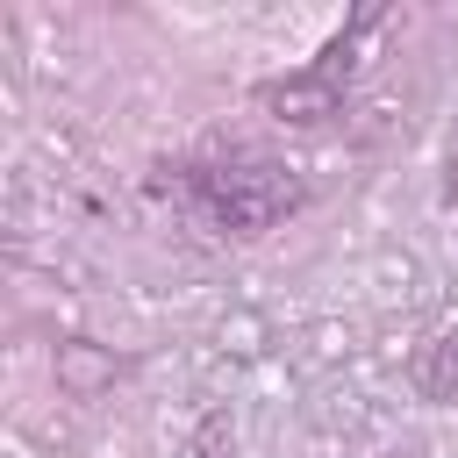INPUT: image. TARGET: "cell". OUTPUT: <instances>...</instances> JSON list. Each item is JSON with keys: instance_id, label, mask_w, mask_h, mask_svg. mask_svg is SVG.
<instances>
[{"instance_id": "6da1fadb", "label": "cell", "mask_w": 458, "mask_h": 458, "mask_svg": "<svg viewBox=\"0 0 458 458\" xmlns=\"http://www.w3.org/2000/svg\"><path fill=\"white\" fill-rule=\"evenodd\" d=\"M186 186H193V208L229 236H265L301 208V179L279 157H215V165H193Z\"/></svg>"}, {"instance_id": "7a4b0ae2", "label": "cell", "mask_w": 458, "mask_h": 458, "mask_svg": "<svg viewBox=\"0 0 458 458\" xmlns=\"http://www.w3.org/2000/svg\"><path fill=\"white\" fill-rule=\"evenodd\" d=\"M258 100H265L279 122H329V114L344 107V79H336L329 64H308V72H293V79H272Z\"/></svg>"}, {"instance_id": "3957f363", "label": "cell", "mask_w": 458, "mask_h": 458, "mask_svg": "<svg viewBox=\"0 0 458 458\" xmlns=\"http://www.w3.org/2000/svg\"><path fill=\"white\" fill-rule=\"evenodd\" d=\"M114 379V365L93 351V344H64L57 351V386H72V394H100Z\"/></svg>"}, {"instance_id": "277c9868", "label": "cell", "mask_w": 458, "mask_h": 458, "mask_svg": "<svg viewBox=\"0 0 458 458\" xmlns=\"http://www.w3.org/2000/svg\"><path fill=\"white\" fill-rule=\"evenodd\" d=\"M415 386H422L429 401H451V394H458V336H437V344L422 351V365H415Z\"/></svg>"}]
</instances>
